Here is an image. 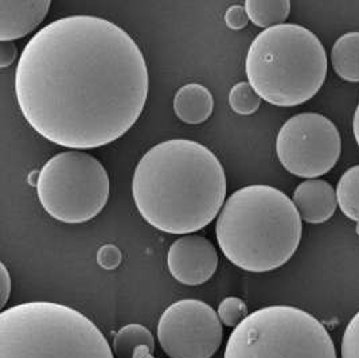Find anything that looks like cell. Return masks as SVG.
I'll use <instances>...</instances> for the list:
<instances>
[{
  "label": "cell",
  "mask_w": 359,
  "mask_h": 358,
  "mask_svg": "<svg viewBox=\"0 0 359 358\" xmlns=\"http://www.w3.org/2000/svg\"><path fill=\"white\" fill-rule=\"evenodd\" d=\"M302 217L294 201L268 185L238 189L224 204L217 241L230 263L262 274L291 260L302 240Z\"/></svg>",
  "instance_id": "3957f363"
},
{
  "label": "cell",
  "mask_w": 359,
  "mask_h": 358,
  "mask_svg": "<svg viewBox=\"0 0 359 358\" xmlns=\"http://www.w3.org/2000/svg\"><path fill=\"white\" fill-rule=\"evenodd\" d=\"M154 350H151L148 346H140L136 352L133 358H155L154 356Z\"/></svg>",
  "instance_id": "d4e9b609"
},
{
  "label": "cell",
  "mask_w": 359,
  "mask_h": 358,
  "mask_svg": "<svg viewBox=\"0 0 359 358\" xmlns=\"http://www.w3.org/2000/svg\"><path fill=\"white\" fill-rule=\"evenodd\" d=\"M229 104L236 114L249 116L259 111L262 98L255 92L249 82H238L230 89Z\"/></svg>",
  "instance_id": "ac0fdd59"
},
{
  "label": "cell",
  "mask_w": 359,
  "mask_h": 358,
  "mask_svg": "<svg viewBox=\"0 0 359 358\" xmlns=\"http://www.w3.org/2000/svg\"><path fill=\"white\" fill-rule=\"evenodd\" d=\"M50 0H1L0 1V41L14 42L34 30L49 13Z\"/></svg>",
  "instance_id": "8fae6325"
},
{
  "label": "cell",
  "mask_w": 359,
  "mask_h": 358,
  "mask_svg": "<svg viewBox=\"0 0 359 358\" xmlns=\"http://www.w3.org/2000/svg\"><path fill=\"white\" fill-rule=\"evenodd\" d=\"M222 337L218 312L198 299L170 305L158 324V340L170 358H212Z\"/></svg>",
  "instance_id": "9c48e42d"
},
{
  "label": "cell",
  "mask_w": 359,
  "mask_h": 358,
  "mask_svg": "<svg viewBox=\"0 0 359 358\" xmlns=\"http://www.w3.org/2000/svg\"><path fill=\"white\" fill-rule=\"evenodd\" d=\"M140 346L155 350V340L146 326L139 324L121 327L114 336L112 350L116 358H133Z\"/></svg>",
  "instance_id": "2e32d148"
},
{
  "label": "cell",
  "mask_w": 359,
  "mask_h": 358,
  "mask_svg": "<svg viewBox=\"0 0 359 358\" xmlns=\"http://www.w3.org/2000/svg\"><path fill=\"white\" fill-rule=\"evenodd\" d=\"M214 98L212 92L201 84L182 86L174 98V111L186 124L205 123L212 114Z\"/></svg>",
  "instance_id": "4fadbf2b"
},
{
  "label": "cell",
  "mask_w": 359,
  "mask_h": 358,
  "mask_svg": "<svg viewBox=\"0 0 359 358\" xmlns=\"http://www.w3.org/2000/svg\"><path fill=\"white\" fill-rule=\"evenodd\" d=\"M98 265L104 270H114L121 264V252L114 244L102 245L97 252Z\"/></svg>",
  "instance_id": "44dd1931"
},
{
  "label": "cell",
  "mask_w": 359,
  "mask_h": 358,
  "mask_svg": "<svg viewBox=\"0 0 359 358\" xmlns=\"http://www.w3.org/2000/svg\"><path fill=\"white\" fill-rule=\"evenodd\" d=\"M294 206L302 221L309 224H323L328 221L338 206L337 190L323 179H307L302 182L294 193Z\"/></svg>",
  "instance_id": "7c38bea8"
},
{
  "label": "cell",
  "mask_w": 359,
  "mask_h": 358,
  "mask_svg": "<svg viewBox=\"0 0 359 358\" xmlns=\"http://www.w3.org/2000/svg\"><path fill=\"white\" fill-rule=\"evenodd\" d=\"M218 317L224 325L237 327L248 317L245 302L237 296L225 298L218 306Z\"/></svg>",
  "instance_id": "d6986e66"
},
{
  "label": "cell",
  "mask_w": 359,
  "mask_h": 358,
  "mask_svg": "<svg viewBox=\"0 0 359 358\" xmlns=\"http://www.w3.org/2000/svg\"><path fill=\"white\" fill-rule=\"evenodd\" d=\"M147 64L139 45L104 18L54 20L27 42L15 70L26 121L57 146L89 150L114 143L146 107Z\"/></svg>",
  "instance_id": "6da1fadb"
},
{
  "label": "cell",
  "mask_w": 359,
  "mask_h": 358,
  "mask_svg": "<svg viewBox=\"0 0 359 358\" xmlns=\"http://www.w3.org/2000/svg\"><path fill=\"white\" fill-rule=\"evenodd\" d=\"M18 55V49L14 42H0V67L6 69L11 65Z\"/></svg>",
  "instance_id": "603a6c76"
},
{
  "label": "cell",
  "mask_w": 359,
  "mask_h": 358,
  "mask_svg": "<svg viewBox=\"0 0 359 358\" xmlns=\"http://www.w3.org/2000/svg\"><path fill=\"white\" fill-rule=\"evenodd\" d=\"M225 22L226 26L231 30H243L248 26L249 17L246 14L245 6L234 4L229 7L228 11L225 13Z\"/></svg>",
  "instance_id": "7402d4cb"
},
{
  "label": "cell",
  "mask_w": 359,
  "mask_h": 358,
  "mask_svg": "<svg viewBox=\"0 0 359 358\" xmlns=\"http://www.w3.org/2000/svg\"><path fill=\"white\" fill-rule=\"evenodd\" d=\"M245 10L249 20L262 29L284 25L291 13L288 0H246Z\"/></svg>",
  "instance_id": "9a60e30c"
},
{
  "label": "cell",
  "mask_w": 359,
  "mask_h": 358,
  "mask_svg": "<svg viewBox=\"0 0 359 358\" xmlns=\"http://www.w3.org/2000/svg\"><path fill=\"white\" fill-rule=\"evenodd\" d=\"M224 358H337L325 325L294 306L253 311L234 327Z\"/></svg>",
  "instance_id": "8992f818"
},
{
  "label": "cell",
  "mask_w": 359,
  "mask_h": 358,
  "mask_svg": "<svg viewBox=\"0 0 359 358\" xmlns=\"http://www.w3.org/2000/svg\"><path fill=\"white\" fill-rule=\"evenodd\" d=\"M276 152L283 167L299 178L316 179L331 171L341 158L342 139L323 114H294L280 128Z\"/></svg>",
  "instance_id": "ba28073f"
},
{
  "label": "cell",
  "mask_w": 359,
  "mask_h": 358,
  "mask_svg": "<svg viewBox=\"0 0 359 358\" xmlns=\"http://www.w3.org/2000/svg\"><path fill=\"white\" fill-rule=\"evenodd\" d=\"M167 267L184 286H201L212 279L218 267L215 246L203 236L184 234L168 249Z\"/></svg>",
  "instance_id": "30bf717a"
},
{
  "label": "cell",
  "mask_w": 359,
  "mask_h": 358,
  "mask_svg": "<svg viewBox=\"0 0 359 358\" xmlns=\"http://www.w3.org/2000/svg\"><path fill=\"white\" fill-rule=\"evenodd\" d=\"M327 53L309 29L284 23L259 34L248 50V82L262 100L276 107L302 105L320 91Z\"/></svg>",
  "instance_id": "277c9868"
},
{
  "label": "cell",
  "mask_w": 359,
  "mask_h": 358,
  "mask_svg": "<svg viewBox=\"0 0 359 358\" xmlns=\"http://www.w3.org/2000/svg\"><path fill=\"white\" fill-rule=\"evenodd\" d=\"M353 132H354V138H355V142L359 147V104L357 105L355 114L353 117Z\"/></svg>",
  "instance_id": "484cf974"
},
{
  "label": "cell",
  "mask_w": 359,
  "mask_h": 358,
  "mask_svg": "<svg viewBox=\"0 0 359 358\" xmlns=\"http://www.w3.org/2000/svg\"><path fill=\"white\" fill-rule=\"evenodd\" d=\"M0 358H114L101 330L80 311L30 302L0 314Z\"/></svg>",
  "instance_id": "5b68a950"
},
{
  "label": "cell",
  "mask_w": 359,
  "mask_h": 358,
  "mask_svg": "<svg viewBox=\"0 0 359 358\" xmlns=\"http://www.w3.org/2000/svg\"><path fill=\"white\" fill-rule=\"evenodd\" d=\"M342 358H359V311L343 331Z\"/></svg>",
  "instance_id": "ffe728a7"
},
{
  "label": "cell",
  "mask_w": 359,
  "mask_h": 358,
  "mask_svg": "<svg viewBox=\"0 0 359 358\" xmlns=\"http://www.w3.org/2000/svg\"><path fill=\"white\" fill-rule=\"evenodd\" d=\"M38 199L54 220L82 224L102 212L109 198V175L95 157L77 150L54 155L36 177Z\"/></svg>",
  "instance_id": "52a82bcc"
},
{
  "label": "cell",
  "mask_w": 359,
  "mask_h": 358,
  "mask_svg": "<svg viewBox=\"0 0 359 358\" xmlns=\"http://www.w3.org/2000/svg\"><path fill=\"white\" fill-rule=\"evenodd\" d=\"M224 166L208 147L187 139L165 140L148 150L132 178V196L151 227L191 234L208 227L226 197Z\"/></svg>",
  "instance_id": "7a4b0ae2"
},
{
  "label": "cell",
  "mask_w": 359,
  "mask_h": 358,
  "mask_svg": "<svg viewBox=\"0 0 359 358\" xmlns=\"http://www.w3.org/2000/svg\"><path fill=\"white\" fill-rule=\"evenodd\" d=\"M337 199L341 212L359 223V164L346 170L337 186Z\"/></svg>",
  "instance_id": "e0dca14e"
},
{
  "label": "cell",
  "mask_w": 359,
  "mask_h": 358,
  "mask_svg": "<svg viewBox=\"0 0 359 358\" xmlns=\"http://www.w3.org/2000/svg\"><path fill=\"white\" fill-rule=\"evenodd\" d=\"M331 65L347 82H359V32L341 35L331 49Z\"/></svg>",
  "instance_id": "5bb4252c"
},
{
  "label": "cell",
  "mask_w": 359,
  "mask_h": 358,
  "mask_svg": "<svg viewBox=\"0 0 359 358\" xmlns=\"http://www.w3.org/2000/svg\"><path fill=\"white\" fill-rule=\"evenodd\" d=\"M1 268V277H0V306H6L10 295H11V277L8 274L7 267L4 265V263L0 264Z\"/></svg>",
  "instance_id": "cb8c5ba5"
}]
</instances>
